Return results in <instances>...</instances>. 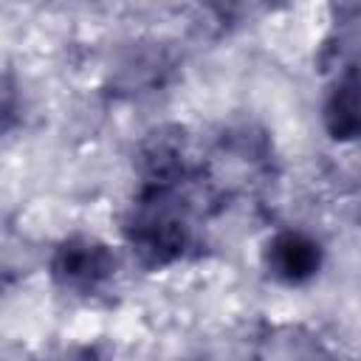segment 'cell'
Segmentation results:
<instances>
[{
  "label": "cell",
  "instance_id": "cell-3",
  "mask_svg": "<svg viewBox=\"0 0 361 361\" xmlns=\"http://www.w3.org/2000/svg\"><path fill=\"white\" fill-rule=\"evenodd\" d=\"M322 245L296 228H285L276 231L274 237H268L265 248H262V265L268 271L271 279H276L279 285H305L310 282L319 268H322Z\"/></svg>",
  "mask_w": 361,
  "mask_h": 361
},
{
  "label": "cell",
  "instance_id": "cell-4",
  "mask_svg": "<svg viewBox=\"0 0 361 361\" xmlns=\"http://www.w3.org/2000/svg\"><path fill=\"white\" fill-rule=\"evenodd\" d=\"M322 118L336 141L361 138V68L353 65L336 76V85L324 99Z\"/></svg>",
  "mask_w": 361,
  "mask_h": 361
},
{
  "label": "cell",
  "instance_id": "cell-2",
  "mask_svg": "<svg viewBox=\"0 0 361 361\" xmlns=\"http://www.w3.org/2000/svg\"><path fill=\"white\" fill-rule=\"evenodd\" d=\"M51 279L71 293H93L99 290L116 271V254L110 251L107 243L76 234L62 240L48 262Z\"/></svg>",
  "mask_w": 361,
  "mask_h": 361
},
{
  "label": "cell",
  "instance_id": "cell-1",
  "mask_svg": "<svg viewBox=\"0 0 361 361\" xmlns=\"http://www.w3.org/2000/svg\"><path fill=\"white\" fill-rule=\"evenodd\" d=\"M127 243L149 268L175 262L189 243V226L172 192V183H147L127 220Z\"/></svg>",
  "mask_w": 361,
  "mask_h": 361
}]
</instances>
